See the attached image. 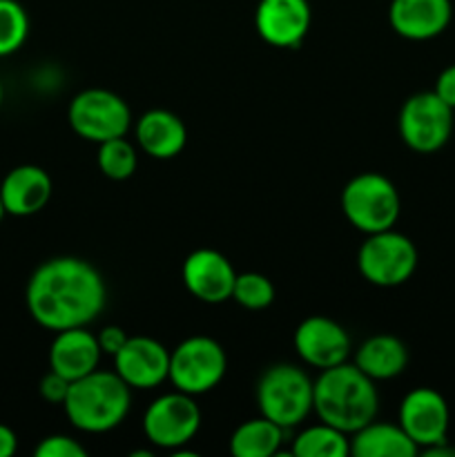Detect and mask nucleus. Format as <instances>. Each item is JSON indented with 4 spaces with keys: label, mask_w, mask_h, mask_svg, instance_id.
Returning a JSON list of instances; mask_svg holds the SVG:
<instances>
[{
    "label": "nucleus",
    "mask_w": 455,
    "mask_h": 457,
    "mask_svg": "<svg viewBox=\"0 0 455 457\" xmlns=\"http://www.w3.org/2000/svg\"><path fill=\"white\" fill-rule=\"evenodd\" d=\"M107 302L105 279L80 257H52L31 272L25 303L31 320L58 330L89 326Z\"/></svg>",
    "instance_id": "obj_1"
},
{
    "label": "nucleus",
    "mask_w": 455,
    "mask_h": 457,
    "mask_svg": "<svg viewBox=\"0 0 455 457\" xmlns=\"http://www.w3.org/2000/svg\"><path fill=\"white\" fill-rule=\"evenodd\" d=\"M312 411L321 422L352 436L377 418V386L351 361L330 366L312 379Z\"/></svg>",
    "instance_id": "obj_2"
},
{
    "label": "nucleus",
    "mask_w": 455,
    "mask_h": 457,
    "mask_svg": "<svg viewBox=\"0 0 455 457\" xmlns=\"http://www.w3.org/2000/svg\"><path fill=\"white\" fill-rule=\"evenodd\" d=\"M132 406V388L114 370L96 369L71 382L62 409L79 431L89 436L114 431L125 422Z\"/></svg>",
    "instance_id": "obj_3"
},
{
    "label": "nucleus",
    "mask_w": 455,
    "mask_h": 457,
    "mask_svg": "<svg viewBox=\"0 0 455 457\" xmlns=\"http://www.w3.org/2000/svg\"><path fill=\"white\" fill-rule=\"evenodd\" d=\"M259 413L284 431L297 428L312 413V379L294 364H275L257 382Z\"/></svg>",
    "instance_id": "obj_4"
},
{
    "label": "nucleus",
    "mask_w": 455,
    "mask_h": 457,
    "mask_svg": "<svg viewBox=\"0 0 455 457\" xmlns=\"http://www.w3.org/2000/svg\"><path fill=\"white\" fill-rule=\"evenodd\" d=\"M342 210L355 230L373 235L395 228L401 199L391 179L379 172H361L343 186Z\"/></svg>",
    "instance_id": "obj_5"
},
{
    "label": "nucleus",
    "mask_w": 455,
    "mask_h": 457,
    "mask_svg": "<svg viewBox=\"0 0 455 457\" xmlns=\"http://www.w3.org/2000/svg\"><path fill=\"white\" fill-rule=\"evenodd\" d=\"M228 355L217 339L192 335L170 351V382L187 395H205L223 382Z\"/></svg>",
    "instance_id": "obj_6"
},
{
    "label": "nucleus",
    "mask_w": 455,
    "mask_h": 457,
    "mask_svg": "<svg viewBox=\"0 0 455 457\" xmlns=\"http://www.w3.org/2000/svg\"><path fill=\"white\" fill-rule=\"evenodd\" d=\"M357 268L368 284L377 288H397L413 277L418 268V248L395 228L366 235L357 253Z\"/></svg>",
    "instance_id": "obj_7"
},
{
    "label": "nucleus",
    "mask_w": 455,
    "mask_h": 457,
    "mask_svg": "<svg viewBox=\"0 0 455 457\" xmlns=\"http://www.w3.org/2000/svg\"><path fill=\"white\" fill-rule=\"evenodd\" d=\"M67 120L74 134L89 143H103L125 137L132 125V112L112 89L89 87L76 94L67 107Z\"/></svg>",
    "instance_id": "obj_8"
},
{
    "label": "nucleus",
    "mask_w": 455,
    "mask_h": 457,
    "mask_svg": "<svg viewBox=\"0 0 455 457\" xmlns=\"http://www.w3.org/2000/svg\"><path fill=\"white\" fill-rule=\"evenodd\" d=\"M453 112L435 92L413 94L406 98L397 116L400 138L418 154H433L449 143Z\"/></svg>",
    "instance_id": "obj_9"
},
{
    "label": "nucleus",
    "mask_w": 455,
    "mask_h": 457,
    "mask_svg": "<svg viewBox=\"0 0 455 457\" xmlns=\"http://www.w3.org/2000/svg\"><path fill=\"white\" fill-rule=\"evenodd\" d=\"M201 428V409L194 395L177 391L159 395L143 413V433L156 449L181 451Z\"/></svg>",
    "instance_id": "obj_10"
},
{
    "label": "nucleus",
    "mask_w": 455,
    "mask_h": 457,
    "mask_svg": "<svg viewBox=\"0 0 455 457\" xmlns=\"http://www.w3.org/2000/svg\"><path fill=\"white\" fill-rule=\"evenodd\" d=\"M397 424L418 445L419 451L442 445L449 437L451 411L444 395L431 386L413 388L404 395Z\"/></svg>",
    "instance_id": "obj_11"
},
{
    "label": "nucleus",
    "mask_w": 455,
    "mask_h": 457,
    "mask_svg": "<svg viewBox=\"0 0 455 457\" xmlns=\"http://www.w3.org/2000/svg\"><path fill=\"white\" fill-rule=\"evenodd\" d=\"M293 346L303 364L317 370L348 361L352 353L351 335L342 324L324 315H310L297 326Z\"/></svg>",
    "instance_id": "obj_12"
},
{
    "label": "nucleus",
    "mask_w": 455,
    "mask_h": 457,
    "mask_svg": "<svg viewBox=\"0 0 455 457\" xmlns=\"http://www.w3.org/2000/svg\"><path fill=\"white\" fill-rule=\"evenodd\" d=\"M112 360L114 373L132 391H152L170 378V351L147 335L129 337Z\"/></svg>",
    "instance_id": "obj_13"
},
{
    "label": "nucleus",
    "mask_w": 455,
    "mask_h": 457,
    "mask_svg": "<svg viewBox=\"0 0 455 457\" xmlns=\"http://www.w3.org/2000/svg\"><path fill=\"white\" fill-rule=\"evenodd\" d=\"M181 279L187 293L199 302L217 306L232 299L236 270L230 259L212 248H199L183 262Z\"/></svg>",
    "instance_id": "obj_14"
},
{
    "label": "nucleus",
    "mask_w": 455,
    "mask_h": 457,
    "mask_svg": "<svg viewBox=\"0 0 455 457\" xmlns=\"http://www.w3.org/2000/svg\"><path fill=\"white\" fill-rule=\"evenodd\" d=\"M312 12L308 0H259L254 29L272 47H299L310 29Z\"/></svg>",
    "instance_id": "obj_15"
},
{
    "label": "nucleus",
    "mask_w": 455,
    "mask_h": 457,
    "mask_svg": "<svg viewBox=\"0 0 455 457\" xmlns=\"http://www.w3.org/2000/svg\"><path fill=\"white\" fill-rule=\"evenodd\" d=\"M453 21L451 0H391L388 22L406 40H431L449 29Z\"/></svg>",
    "instance_id": "obj_16"
},
{
    "label": "nucleus",
    "mask_w": 455,
    "mask_h": 457,
    "mask_svg": "<svg viewBox=\"0 0 455 457\" xmlns=\"http://www.w3.org/2000/svg\"><path fill=\"white\" fill-rule=\"evenodd\" d=\"M54 183L45 168L34 163H22L9 170L0 181V199L4 212L12 217H34L47 208L52 199Z\"/></svg>",
    "instance_id": "obj_17"
},
{
    "label": "nucleus",
    "mask_w": 455,
    "mask_h": 457,
    "mask_svg": "<svg viewBox=\"0 0 455 457\" xmlns=\"http://www.w3.org/2000/svg\"><path fill=\"white\" fill-rule=\"evenodd\" d=\"M101 344L96 335L89 333L87 326L58 330L49 346V369L70 382H76L94 373L101 364Z\"/></svg>",
    "instance_id": "obj_18"
},
{
    "label": "nucleus",
    "mask_w": 455,
    "mask_h": 457,
    "mask_svg": "<svg viewBox=\"0 0 455 457\" xmlns=\"http://www.w3.org/2000/svg\"><path fill=\"white\" fill-rule=\"evenodd\" d=\"M138 150L156 161H170L183 152L187 143L186 123L170 110H147L136 128Z\"/></svg>",
    "instance_id": "obj_19"
},
{
    "label": "nucleus",
    "mask_w": 455,
    "mask_h": 457,
    "mask_svg": "<svg viewBox=\"0 0 455 457\" xmlns=\"http://www.w3.org/2000/svg\"><path fill=\"white\" fill-rule=\"evenodd\" d=\"M352 364L373 382L400 378L409 366V348L400 337L388 333L373 335L355 351Z\"/></svg>",
    "instance_id": "obj_20"
},
{
    "label": "nucleus",
    "mask_w": 455,
    "mask_h": 457,
    "mask_svg": "<svg viewBox=\"0 0 455 457\" xmlns=\"http://www.w3.org/2000/svg\"><path fill=\"white\" fill-rule=\"evenodd\" d=\"M418 445L400 424L368 422L351 436V455L355 457H415Z\"/></svg>",
    "instance_id": "obj_21"
},
{
    "label": "nucleus",
    "mask_w": 455,
    "mask_h": 457,
    "mask_svg": "<svg viewBox=\"0 0 455 457\" xmlns=\"http://www.w3.org/2000/svg\"><path fill=\"white\" fill-rule=\"evenodd\" d=\"M284 428L268 418L248 420L239 424L230 437V453L235 457H272L284 445Z\"/></svg>",
    "instance_id": "obj_22"
},
{
    "label": "nucleus",
    "mask_w": 455,
    "mask_h": 457,
    "mask_svg": "<svg viewBox=\"0 0 455 457\" xmlns=\"http://www.w3.org/2000/svg\"><path fill=\"white\" fill-rule=\"evenodd\" d=\"M290 453L294 457H348L351 436L319 420V424L302 428L294 436Z\"/></svg>",
    "instance_id": "obj_23"
},
{
    "label": "nucleus",
    "mask_w": 455,
    "mask_h": 457,
    "mask_svg": "<svg viewBox=\"0 0 455 457\" xmlns=\"http://www.w3.org/2000/svg\"><path fill=\"white\" fill-rule=\"evenodd\" d=\"M96 163L103 177L112 181H128L136 172L138 152L134 143H129L125 137L110 138V141L98 143Z\"/></svg>",
    "instance_id": "obj_24"
},
{
    "label": "nucleus",
    "mask_w": 455,
    "mask_h": 457,
    "mask_svg": "<svg viewBox=\"0 0 455 457\" xmlns=\"http://www.w3.org/2000/svg\"><path fill=\"white\" fill-rule=\"evenodd\" d=\"M29 38V13L18 0H0V58L16 54Z\"/></svg>",
    "instance_id": "obj_25"
},
{
    "label": "nucleus",
    "mask_w": 455,
    "mask_h": 457,
    "mask_svg": "<svg viewBox=\"0 0 455 457\" xmlns=\"http://www.w3.org/2000/svg\"><path fill=\"white\" fill-rule=\"evenodd\" d=\"M232 299L245 311H263L275 302V286L261 272H236Z\"/></svg>",
    "instance_id": "obj_26"
},
{
    "label": "nucleus",
    "mask_w": 455,
    "mask_h": 457,
    "mask_svg": "<svg viewBox=\"0 0 455 457\" xmlns=\"http://www.w3.org/2000/svg\"><path fill=\"white\" fill-rule=\"evenodd\" d=\"M36 457H87V449L79 440L62 433L43 437L34 449Z\"/></svg>",
    "instance_id": "obj_27"
},
{
    "label": "nucleus",
    "mask_w": 455,
    "mask_h": 457,
    "mask_svg": "<svg viewBox=\"0 0 455 457\" xmlns=\"http://www.w3.org/2000/svg\"><path fill=\"white\" fill-rule=\"evenodd\" d=\"M70 386H71L70 379H65L62 375H58L56 370L49 369V373L45 375L43 379H40L38 393H40V397H43L45 402H49V404H61L62 406V402H65Z\"/></svg>",
    "instance_id": "obj_28"
},
{
    "label": "nucleus",
    "mask_w": 455,
    "mask_h": 457,
    "mask_svg": "<svg viewBox=\"0 0 455 457\" xmlns=\"http://www.w3.org/2000/svg\"><path fill=\"white\" fill-rule=\"evenodd\" d=\"M96 337H98V344H101L103 355L114 357L116 353H119L120 348H123V344L128 342L129 335L125 333V330L120 328V326L110 324V326H105V328H103L101 333H96Z\"/></svg>",
    "instance_id": "obj_29"
},
{
    "label": "nucleus",
    "mask_w": 455,
    "mask_h": 457,
    "mask_svg": "<svg viewBox=\"0 0 455 457\" xmlns=\"http://www.w3.org/2000/svg\"><path fill=\"white\" fill-rule=\"evenodd\" d=\"M433 92H435L437 96H440L442 101L451 107V110H455V62L453 65L444 67V70L440 71Z\"/></svg>",
    "instance_id": "obj_30"
},
{
    "label": "nucleus",
    "mask_w": 455,
    "mask_h": 457,
    "mask_svg": "<svg viewBox=\"0 0 455 457\" xmlns=\"http://www.w3.org/2000/svg\"><path fill=\"white\" fill-rule=\"evenodd\" d=\"M18 451V436L12 427L0 424V457H12Z\"/></svg>",
    "instance_id": "obj_31"
},
{
    "label": "nucleus",
    "mask_w": 455,
    "mask_h": 457,
    "mask_svg": "<svg viewBox=\"0 0 455 457\" xmlns=\"http://www.w3.org/2000/svg\"><path fill=\"white\" fill-rule=\"evenodd\" d=\"M422 453L428 457H455V449L453 446H449V440H446L442 442V445L431 446V449H424Z\"/></svg>",
    "instance_id": "obj_32"
},
{
    "label": "nucleus",
    "mask_w": 455,
    "mask_h": 457,
    "mask_svg": "<svg viewBox=\"0 0 455 457\" xmlns=\"http://www.w3.org/2000/svg\"><path fill=\"white\" fill-rule=\"evenodd\" d=\"M4 214H7V212H4V205H3V199H0V223H3Z\"/></svg>",
    "instance_id": "obj_33"
},
{
    "label": "nucleus",
    "mask_w": 455,
    "mask_h": 457,
    "mask_svg": "<svg viewBox=\"0 0 455 457\" xmlns=\"http://www.w3.org/2000/svg\"><path fill=\"white\" fill-rule=\"evenodd\" d=\"M3 103H4V87L3 83H0V107H3Z\"/></svg>",
    "instance_id": "obj_34"
}]
</instances>
